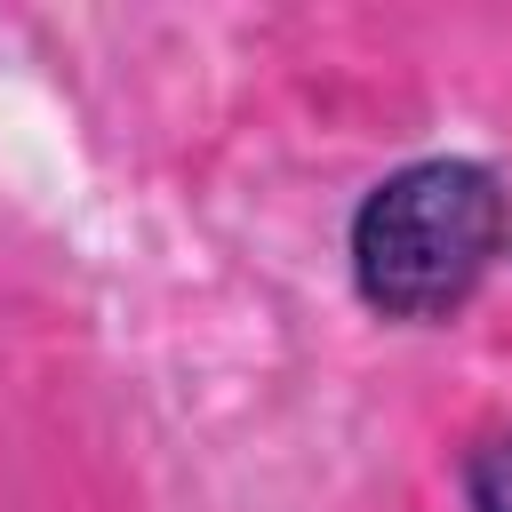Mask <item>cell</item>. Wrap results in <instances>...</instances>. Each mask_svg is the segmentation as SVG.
<instances>
[{
	"label": "cell",
	"instance_id": "7a4b0ae2",
	"mask_svg": "<svg viewBox=\"0 0 512 512\" xmlns=\"http://www.w3.org/2000/svg\"><path fill=\"white\" fill-rule=\"evenodd\" d=\"M464 504L472 512H512V424H496L464 456Z\"/></svg>",
	"mask_w": 512,
	"mask_h": 512
},
{
	"label": "cell",
	"instance_id": "6da1fadb",
	"mask_svg": "<svg viewBox=\"0 0 512 512\" xmlns=\"http://www.w3.org/2000/svg\"><path fill=\"white\" fill-rule=\"evenodd\" d=\"M512 208L480 160H408L352 216V288L384 320H448L504 256Z\"/></svg>",
	"mask_w": 512,
	"mask_h": 512
}]
</instances>
